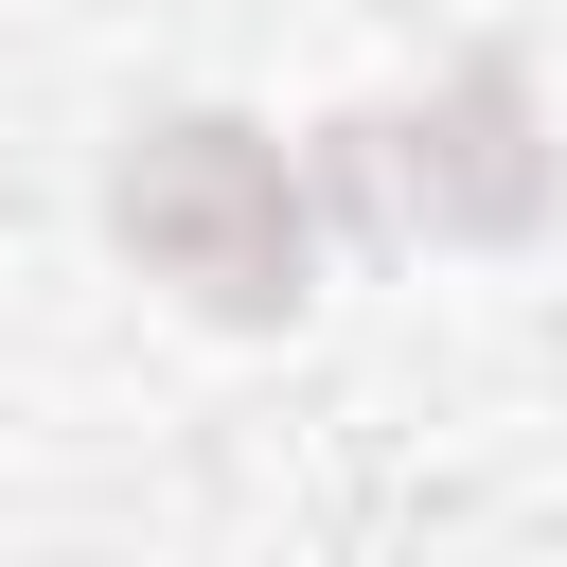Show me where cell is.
Returning <instances> with one entry per match:
<instances>
[{"instance_id": "cell-1", "label": "cell", "mask_w": 567, "mask_h": 567, "mask_svg": "<svg viewBox=\"0 0 567 567\" xmlns=\"http://www.w3.org/2000/svg\"><path fill=\"white\" fill-rule=\"evenodd\" d=\"M124 230H142V266H177V284L230 301V319L301 284V213H284V159H266L248 124H159L142 177H124Z\"/></svg>"}]
</instances>
